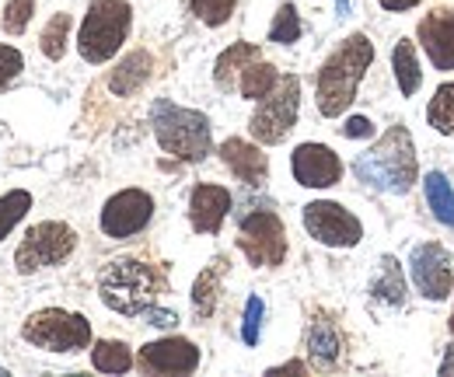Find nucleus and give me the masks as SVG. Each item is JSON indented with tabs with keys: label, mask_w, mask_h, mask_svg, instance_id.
I'll return each instance as SVG.
<instances>
[{
	"label": "nucleus",
	"mask_w": 454,
	"mask_h": 377,
	"mask_svg": "<svg viewBox=\"0 0 454 377\" xmlns=\"http://www.w3.org/2000/svg\"><path fill=\"white\" fill-rule=\"evenodd\" d=\"M301 115V77L297 74H280V84L255 106L248 119V133L262 147H280L290 130L297 126Z\"/></svg>",
	"instance_id": "6e6552de"
},
{
	"label": "nucleus",
	"mask_w": 454,
	"mask_h": 377,
	"mask_svg": "<svg viewBox=\"0 0 454 377\" xmlns=\"http://www.w3.org/2000/svg\"><path fill=\"white\" fill-rule=\"evenodd\" d=\"M25 70V56L18 46H11V43H0V91L11 84V81H18V74Z\"/></svg>",
	"instance_id": "72a5a7b5"
},
{
	"label": "nucleus",
	"mask_w": 454,
	"mask_h": 377,
	"mask_svg": "<svg viewBox=\"0 0 454 377\" xmlns=\"http://www.w3.org/2000/svg\"><path fill=\"white\" fill-rule=\"evenodd\" d=\"M0 374H4V367H0Z\"/></svg>",
	"instance_id": "a19ab883"
},
{
	"label": "nucleus",
	"mask_w": 454,
	"mask_h": 377,
	"mask_svg": "<svg viewBox=\"0 0 454 377\" xmlns=\"http://www.w3.org/2000/svg\"><path fill=\"white\" fill-rule=\"evenodd\" d=\"M32 18H35V0H7L4 4V14H0V28L11 39H18V35L28 32Z\"/></svg>",
	"instance_id": "2f4dec72"
},
{
	"label": "nucleus",
	"mask_w": 454,
	"mask_h": 377,
	"mask_svg": "<svg viewBox=\"0 0 454 377\" xmlns=\"http://www.w3.org/2000/svg\"><path fill=\"white\" fill-rule=\"evenodd\" d=\"M200 346L185 335H161L137 350V371L151 377H185L200 371Z\"/></svg>",
	"instance_id": "ddd939ff"
},
{
	"label": "nucleus",
	"mask_w": 454,
	"mask_h": 377,
	"mask_svg": "<svg viewBox=\"0 0 454 377\" xmlns=\"http://www.w3.org/2000/svg\"><path fill=\"white\" fill-rule=\"evenodd\" d=\"M311 367L308 364H301V360H286L280 367H270V374H308Z\"/></svg>",
	"instance_id": "4c0bfd02"
},
{
	"label": "nucleus",
	"mask_w": 454,
	"mask_h": 377,
	"mask_svg": "<svg viewBox=\"0 0 454 377\" xmlns=\"http://www.w3.org/2000/svg\"><path fill=\"white\" fill-rule=\"evenodd\" d=\"M151 77H154V56L147 50H133L109 70L106 84H109V91L115 98H133V95H140L147 88Z\"/></svg>",
	"instance_id": "6ab92c4d"
},
{
	"label": "nucleus",
	"mask_w": 454,
	"mask_h": 377,
	"mask_svg": "<svg viewBox=\"0 0 454 377\" xmlns=\"http://www.w3.org/2000/svg\"><path fill=\"white\" fill-rule=\"evenodd\" d=\"M304 35V21H301V14H297V7L284 0L280 7H277V14H273V21H270V43H277V46H294L297 39Z\"/></svg>",
	"instance_id": "c85d7f7f"
},
{
	"label": "nucleus",
	"mask_w": 454,
	"mask_h": 377,
	"mask_svg": "<svg viewBox=\"0 0 454 377\" xmlns=\"http://www.w3.org/2000/svg\"><path fill=\"white\" fill-rule=\"evenodd\" d=\"M304 231L325 248H356L364 241V224L353 210H346L336 200H311L304 210Z\"/></svg>",
	"instance_id": "9d476101"
},
{
	"label": "nucleus",
	"mask_w": 454,
	"mask_h": 377,
	"mask_svg": "<svg viewBox=\"0 0 454 377\" xmlns=\"http://www.w3.org/2000/svg\"><path fill=\"white\" fill-rule=\"evenodd\" d=\"M88 353H91V367L98 374H126L137 367V357L122 339H95Z\"/></svg>",
	"instance_id": "a878e982"
},
{
	"label": "nucleus",
	"mask_w": 454,
	"mask_h": 377,
	"mask_svg": "<svg viewBox=\"0 0 454 377\" xmlns=\"http://www.w3.org/2000/svg\"><path fill=\"white\" fill-rule=\"evenodd\" d=\"M129 32H133L129 0H91L77 25V53L91 67H106L122 53Z\"/></svg>",
	"instance_id": "39448f33"
},
{
	"label": "nucleus",
	"mask_w": 454,
	"mask_h": 377,
	"mask_svg": "<svg viewBox=\"0 0 454 377\" xmlns=\"http://www.w3.org/2000/svg\"><path fill=\"white\" fill-rule=\"evenodd\" d=\"M381 11H388V14H409L412 7H419L423 0H374Z\"/></svg>",
	"instance_id": "e433bc0d"
},
{
	"label": "nucleus",
	"mask_w": 454,
	"mask_h": 377,
	"mask_svg": "<svg viewBox=\"0 0 454 377\" xmlns=\"http://www.w3.org/2000/svg\"><path fill=\"white\" fill-rule=\"evenodd\" d=\"M353 175L364 185L388 192V196L412 192V185L419 178V164H416V144H412L409 126H402V122L388 126L385 137H378L374 147L353 161Z\"/></svg>",
	"instance_id": "f03ea898"
},
{
	"label": "nucleus",
	"mask_w": 454,
	"mask_h": 377,
	"mask_svg": "<svg viewBox=\"0 0 454 377\" xmlns=\"http://www.w3.org/2000/svg\"><path fill=\"white\" fill-rule=\"evenodd\" d=\"M378 266L381 270H378L374 283H371V301L374 304H385V308H402L405 304V294H409V279L402 272V263H398L395 255H385Z\"/></svg>",
	"instance_id": "4be33fe9"
},
{
	"label": "nucleus",
	"mask_w": 454,
	"mask_h": 377,
	"mask_svg": "<svg viewBox=\"0 0 454 377\" xmlns=\"http://www.w3.org/2000/svg\"><path fill=\"white\" fill-rule=\"evenodd\" d=\"M304 350H308V367L311 371H340L346 364V335L340 322L329 311H315L308 332H304Z\"/></svg>",
	"instance_id": "dca6fc26"
},
{
	"label": "nucleus",
	"mask_w": 454,
	"mask_h": 377,
	"mask_svg": "<svg viewBox=\"0 0 454 377\" xmlns=\"http://www.w3.org/2000/svg\"><path fill=\"white\" fill-rule=\"evenodd\" d=\"M290 175L304 189H333V185L342 182V158L329 144L308 140V144H297L294 147V154H290Z\"/></svg>",
	"instance_id": "4468645a"
},
{
	"label": "nucleus",
	"mask_w": 454,
	"mask_h": 377,
	"mask_svg": "<svg viewBox=\"0 0 454 377\" xmlns=\"http://www.w3.org/2000/svg\"><path fill=\"white\" fill-rule=\"evenodd\" d=\"M409 279L423 301H448L454 294V255L441 241H419L409 252Z\"/></svg>",
	"instance_id": "9b49d317"
},
{
	"label": "nucleus",
	"mask_w": 454,
	"mask_h": 377,
	"mask_svg": "<svg viewBox=\"0 0 454 377\" xmlns=\"http://www.w3.org/2000/svg\"><path fill=\"white\" fill-rule=\"evenodd\" d=\"M32 203H35V200H32L28 189H11V192L0 196V241L11 238V231L28 216Z\"/></svg>",
	"instance_id": "c756f323"
},
{
	"label": "nucleus",
	"mask_w": 454,
	"mask_h": 377,
	"mask_svg": "<svg viewBox=\"0 0 454 377\" xmlns=\"http://www.w3.org/2000/svg\"><path fill=\"white\" fill-rule=\"evenodd\" d=\"M151 133L158 147L182 164H200L214 154V126L200 108H185L171 98L151 102Z\"/></svg>",
	"instance_id": "20e7f679"
},
{
	"label": "nucleus",
	"mask_w": 454,
	"mask_h": 377,
	"mask_svg": "<svg viewBox=\"0 0 454 377\" xmlns=\"http://www.w3.org/2000/svg\"><path fill=\"white\" fill-rule=\"evenodd\" d=\"M259 56H262V50H259L255 43H245V39L231 43L227 50H221L217 63H214V84H217L221 91H234L241 70H245L252 59H259Z\"/></svg>",
	"instance_id": "412c9836"
},
{
	"label": "nucleus",
	"mask_w": 454,
	"mask_h": 377,
	"mask_svg": "<svg viewBox=\"0 0 454 377\" xmlns=\"http://www.w3.org/2000/svg\"><path fill=\"white\" fill-rule=\"evenodd\" d=\"M227 270H231V266H227V255H214V259L207 263V270L192 279L189 297H192V315H196V322H210V318H214V311H217V304H221V290H224Z\"/></svg>",
	"instance_id": "aec40b11"
},
{
	"label": "nucleus",
	"mask_w": 454,
	"mask_h": 377,
	"mask_svg": "<svg viewBox=\"0 0 454 377\" xmlns=\"http://www.w3.org/2000/svg\"><path fill=\"white\" fill-rule=\"evenodd\" d=\"M70 32H74V14L57 11V14L43 25V32H39V50H43V56L59 63V59L67 56V46H70Z\"/></svg>",
	"instance_id": "bb28decb"
},
{
	"label": "nucleus",
	"mask_w": 454,
	"mask_h": 377,
	"mask_svg": "<svg viewBox=\"0 0 454 377\" xmlns=\"http://www.w3.org/2000/svg\"><path fill=\"white\" fill-rule=\"evenodd\" d=\"M280 84V67L277 63H270V59H252L245 70H241V77H238V91H241V98H248V102H262L273 88Z\"/></svg>",
	"instance_id": "b1692460"
},
{
	"label": "nucleus",
	"mask_w": 454,
	"mask_h": 377,
	"mask_svg": "<svg viewBox=\"0 0 454 377\" xmlns=\"http://www.w3.org/2000/svg\"><path fill=\"white\" fill-rule=\"evenodd\" d=\"M427 122H430L434 133L454 137V81H444V84L434 91V98H430V106H427Z\"/></svg>",
	"instance_id": "cd10ccee"
},
{
	"label": "nucleus",
	"mask_w": 454,
	"mask_h": 377,
	"mask_svg": "<svg viewBox=\"0 0 454 377\" xmlns=\"http://www.w3.org/2000/svg\"><path fill=\"white\" fill-rule=\"evenodd\" d=\"M77 231L63 220H39L25 231V238L14 248V270L21 276H35L39 270L63 266L77 252Z\"/></svg>",
	"instance_id": "0eeeda50"
},
{
	"label": "nucleus",
	"mask_w": 454,
	"mask_h": 377,
	"mask_svg": "<svg viewBox=\"0 0 454 377\" xmlns=\"http://www.w3.org/2000/svg\"><path fill=\"white\" fill-rule=\"evenodd\" d=\"M262 322H266V301L259 294H252L245 301V318H241V339H245V346H259Z\"/></svg>",
	"instance_id": "473e14b6"
},
{
	"label": "nucleus",
	"mask_w": 454,
	"mask_h": 377,
	"mask_svg": "<svg viewBox=\"0 0 454 377\" xmlns=\"http://www.w3.org/2000/svg\"><path fill=\"white\" fill-rule=\"evenodd\" d=\"M238 252L255 270H277L286 263V227L277 210H252L238 224Z\"/></svg>",
	"instance_id": "1a4fd4ad"
},
{
	"label": "nucleus",
	"mask_w": 454,
	"mask_h": 377,
	"mask_svg": "<svg viewBox=\"0 0 454 377\" xmlns=\"http://www.w3.org/2000/svg\"><path fill=\"white\" fill-rule=\"evenodd\" d=\"M392 74H395L398 95L412 98L423 88V67H419V46L412 39H398L392 50Z\"/></svg>",
	"instance_id": "5701e85b"
},
{
	"label": "nucleus",
	"mask_w": 454,
	"mask_h": 377,
	"mask_svg": "<svg viewBox=\"0 0 454 377\" xmlns=\"http://www.w3.org/2000/svg\"><path fill=\"white\" fill-rule=\"evenodd\" d=\"M448 328H451V335H454V311H451V322H448Z\"/></svg>",
	"instance_id": "ea45409f"
},
{
	"label": "nucleus",
	"mask_w": 454,
	"mask_h": 377,
	"mask_svg": "<svg viewBox=\"0 0 454 377\" xmlns=\"http://www.w3.org/2000/svg\"><path fill=\"white\" fill-rule=\"evenodd\" d=\"M340 133L346 140H371V137H374V122H371L367 115H346Z\"/></svg>",
	"instance_id": "f704fd0d"
},
{
	"label": "nucleus",
	"mask_w": 454,
	"mask_h": 377,
	"mask_svg": "<svg viewBox=\"0 0 454 377\" xmlns=\"http://www.w3.org/2000/svg\"><path fill=\"white\" fill-rule=\"evenodd\" d=\"M21 339L46 353H84L95 342L88 315L67 308H39L21 322Z\"/></svg>",
	"instance_id": "423d86ee"
},
{
	"label": "nucleus",
	"mask_w": 454,
	"mask_h": 377,
	"mask_svg": "<svg viewBox=\"0 0 454 377\" xmlns=\"http://www.w3.org/2000/svg\"><path fill=\"white\" fill-rule=\"evenodd\" d=\"M234 7H238V0H189L192 18L207 28H224L234 18Z\"/></svg>",
	"instance_id": "7c9ffc66"
},
{
	"label": "nucleus",
	"mask_w": 454,
	"mask_h": 377,
	"mask_svg": "<svg viewBox=\"0 0 454 377\" xmlns=\"http://www.w3.org/2000/svg\"><path fill=\"white\" fill-rule=\"evenodd\" d=\"M441 377H451L454 374V342H448V350H444V357H441Z\"/></svg>",
	"instance_id": "58836bf2"
},
{
	"label": "nucleus",
	"mask_w": 454,
	"mask_h": 377,
	"mask_svg": "<svg viewBox=\"0 0 454 377\" xmlns=\"http://www.w3.org/2000/svg\"><path fill=\"white\" fill-rule=\"evenodd\" d=\"M416 46L430 59L434 70H454V7L437 4L416 25Z\"/></svg>",
	"instance_id": "2eb2a0df"
},
{
	"label": "nucleus",
	"mask_w": 454,
	"mask_h": 377,
	"mask_svg": "<svg viewBox=\"0 0 454 377\" xmlns=\"http://www.w3.org/2000/svg\"><path fill=\"white\" fill-rule=\"evenodd\" d=\"M231 189L214 185V182H200L189 192V224L196 234H221L227 214H231Z\"/></svg>",
	"instance_id": "f3484780"
},
{
	"label": "nucleus",
	"mask_w": 454,
	"mask_h": 377,
	"mask_svg": "<svg viewBox=\"0 0 454 377\" xmlns=\"http://www.w3.org/2000/svg\"><path fill=\"white\" fill-rule=\"evenodd\" d=\"M224 168L245 185H262L270 178V154L262 151V144L245 140V137H227L217 147Z\"/></svg>",
	"instance_id": "a211bd4d"
},
{
	"label": "nucleus",
	"mask_w": 454,
	"mask_h": 377,
	"mask_svg": "<svg viewBox=\"0 0 454 377\" xmlns=\"http://www.w3.org/2000/svg\"><path fill=\"white\" fill-rule=\"evenodd\" d=\"M168 287L165 272L154 263H144L137 255H122L106 263V270L98 272V297L102 304L122 315V318H140L147 315V308L158 304V294Z\"/></svg>",
	"instance_id": "7ed1b4c3"
},
{
	"label": "nucleus",
	"mask_w": 454,
	"mask_h": 377,
	"mask_svg": "<svg viewBox=\"0 0 454 377\" xmlns=\"http://www.w3.org/2000/svg\"><path fill=\"white\" fill-rule=\"evenodd\" d=\"M374 63V43L364 32L346 35L315 74V106L325 119H340L356 102V91Z\"/></svg>",
	"instance_id": "f257e3e1"
},
{
	"label": "nucleus",
	"mask_w": 454,
	"mask_h": 377,
	"mask_svg": "<svg viewBox=\"0 0 454 377\" xmlns=\"http://www.w3.org/2000/svg\"><path fill=\"white\" fill-rule=\"evenodd\" d=\"M151 220H154V196L147 189H119L106 200L98 214V227L106 238L126 241V238L144 234Z\"/></svg>",
	"instance_id": "f8f14e48"
},
{
	"label": "nucleus",
	"mask_w": 454,
	"mask_h": 377,
	"mask_svg": "<svg viewBox=\"0 0 454 377\" xmlns=\"http://www.w3.org/2000/svg\"><path fill=\"white\" fill-rule=\"evenodd\" d=\"M147 322L154 325V328H171V325H178V315L175 311H161L154 304V308H147Z\"/></svg>",
	"instance_id": "c9c22d12"
},
{
	"label": "nucleus",
	"mask_w": 454,
	"mask_h": 377,
	"mask_svg": "<svg viewBox=\"0 0 454 377\" xmlns=\"http://www.w3.org/2000/svg\"><path fill=\"white\" fill-rule=\"evenodd\" d=\"M423 196H427V207L437 224L444 227H454V185L444 171H427L423 175Z\"/></svg>",
	"instance_id": "393cba45"
}]
</instances>
